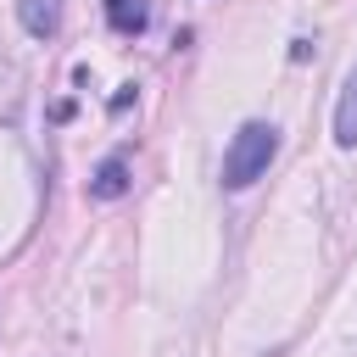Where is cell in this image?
<instances>
[{"label":"cell","mask_w":357,"mask_h":357,"mask_svg":"<svg viewBox=\"0 0 357 357\" xmlns=\"http://www.w3.org/2000/svg\"><path fill=\"white\" fill-rule=\"evenodd\" d=\"M335 139L346 151L357 145V67L346 73V89H340V106H335Z\"/></svg>","instance_id":"4"},{"label":"cell","mask_w":357,"mask_h":357,"mask_svg":"<svg viewBox=\"0 0 357 357\" xmlns=\"http://www.w3.org/2000/svg\"><path fill=\"white\" fill-rule=\"evenodd\" d=\"M106 22L117 33H139L151 22V11H145V0H106Z\"/></svg>","instance_id":"5"},{"label":"cell","mask_w":357,"mask_h":357,"mask_svg":"<svg viewBox=\"0 0 357 357\" xmlns=\"http://www.w3.org/2000/svg\"><path fill=\"white\" fill-rule=\"evenodd\" d=\"M128 184H134V178H128V156L117 151V156H106V162L89 173V201H123Z\"/></svg>","instance_id":"2"},{"label":"cell","mask_w":357,"mask_h":357,"mask_svg":"<svg viewBox=\"0 0 357 357\" xmlns=\"http://www.w3.org/2000/svg\"><path fill=\"white\" fill-rule=\"evenodd\" d=\"M273 156H279V128H273V123H245V128L229 139V151H223V184H229V190L257 184Z\"/></svg>","instance_id":"1"},{"label":"cell","mask_w":357,"mask_h":357,"mask_svg":"<svg viewBox=\"0 0 357 357\" xmlns=\"http://www.w3.org/2000/svg\"><path fill=\"white\" fill-rule=\"evenodd\" d=\"M17 17L33 39H50L61 28V0H17Z\"/></svg>","instance_id":"3"}]
</instances>
